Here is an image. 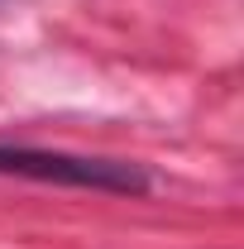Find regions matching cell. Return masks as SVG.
<instances>
[{"label":"cell","mask_w":244,"mask_h":249,"mask_svg":"<svg viewBox=\"0 0 244 249\" xmlns=\"http://www.w3.org/2000/svg\"><path fill=\"white\" fill-rule=\"evenodd\" d=\"M0 178H34V182H62V187H91V192H149V173L124 158H82V154H53V149H19L0 144Z\"/></svg>","instance_id":"obj_1"}]
</instances>
